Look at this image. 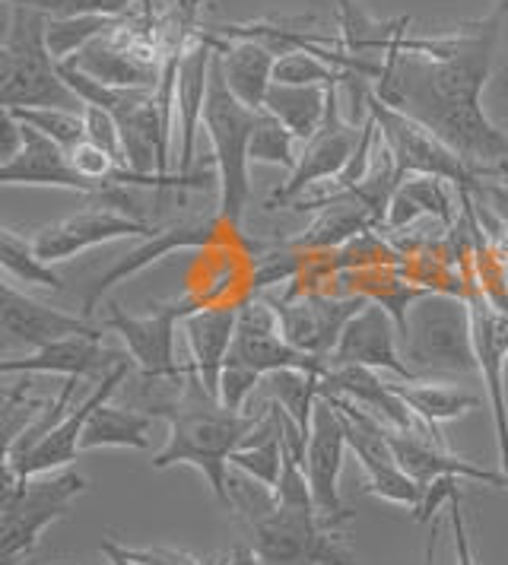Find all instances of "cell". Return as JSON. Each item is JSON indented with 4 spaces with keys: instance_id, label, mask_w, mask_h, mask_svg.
<instances>
[{
    "instance_id": "1",
    "label": "cell",
    "mask_w": 508,
    "mask_h": 565,
    "mask_svg": "<svg viewBox=\"0 0 508 565\" xmlns=\"http://www.w3.org/2000/svg\"><path fill=\"white\" fill-rule=\"evenodd\" d=\"M508 29V0L452 35L410 39L381 54L375 96L442 137L477 179L508 181V134L483 111V89Z\"/></svg>"
},
{
    "instance_id": "2",
    "label": "cell",
    "mask_w": 508,
    "mask_h": 565,
    "mask_svg": "<svg viewBox=\"0 0 508 565\" xmlns=\"http://www.w3.org/2000/svg\"><path fill=\"white\" fill-rule=\"evenodd\" d=\"M267 416V404L257 413H232L223 404L203 397L194 407H181L166 413L169 419V436L162 451L152 458L156 470H169L176 463H188L203 480L210 483L213 495L232 509V495H229V473H232V455L245 445V438L252 436L261 426V419Z\"/></svg>"
},
{
    "instance_id": "3",
    "label": "cell",
    "mask_w": 508,
    "mask_h": 565,
    "mask_svg": "<svg viewBox=\"0 0 508 565\" xmlns=\"http://www.w3.org/2000/svg\"><path fill=\"white\" fill-rule=\"evenodd\" d=\"M49 13L7 3V32L0 49V103L10 108H71L86 105L61 79V67L49 52Z\"/></svg>"
},
{
    "instance_id": "4",
    "label": "cell",
    "mask_w": 508,
    "mask_h": 565,
    "mask_svg": "<svg viewBox=\"0 0 508 565\" xmlns=\"http://www.w3.org/2000/svg\"><path fill=\"white\" fill-rule=\"evenodd\" d=\"M401 350L420 379L477 372L470 299H464L461 292H423L406 309Z\"/></svg>"
},
{
    "instance_id": "5",
    "label": "cell",
    "mask_w": 508,
    "mask_h": 565,
    "mask_svg": "<svg viewBox=\"0 0 508 565\" xmlns=\"http://www.w3.org/2000/svg\"><path fill=\"white\" fill-rule=\"evenodd\" d=\"M254 115L229 93L220 57H213L210 74V99L203 111V134L213 150V175H216V213L229 226H242L245 206L252 201V143Z\"/></svg>"
},
{
    "instance_id": "6",
    "label": "cell",
    "mask_w": 508,
    "mask_h": 565,
    "mask_svg": "<svg viewBox=\"0 0 508 565\" xmlns=\"http://www.w3.org/2000/svg\"><path fill=\"white\" fill-rule=\"evenodd\" d=\"M89 489V480L76 470L64 473H39L20 477L3 467V487H0V563L20 565L42 531L54 521L67 518L76 495Z\"/></svg>"
},
{
    "instance_id": "7",
    "label": "cell",
    "mask_w": 508,
    "mask_h": 565,
    "mask_svg": "<svg viewBox=\"0 0 508 565\" xmlns=\"http://www.w3.org/2000/svg\"><path fill=\"white\" fill-rule=\"evenodd\" d=\"M248 527L261 565H356L347 534L318 509L274 505Z\"/></svg>"
},
{
    "instance_id": "8",
    "label": "cell",
    "mask_w": 508,
    "mask_h": 565,
    "mask_svg": "<svg viewBox=\"0 0 508 565\" xmlns=\"http://www.w3.org/2000/svg\"><path fill=\"white\" fill-rule=\"evenodd\" d=\"M366 111L379 128L381 143L388 147V153L394 156V166L406 175H435L455 184L457 191H477L480 179L470 172V166L442 140L435 137L426 125H420L416 118L404 115L401 108L388 105L375 96V89H369L366 96Z\"/></svg>"
},
{
    "instance_id": "9",
    "label": "cell",
    "mask_w": 508,
    "mask_h": 565,
    "mask_svg": "<svg viewBox=\"0 0 508 565\" xmlns=\"http://www.w3.org/2000/svg\"><path fill=\"white\" fill-rule=\"evenodd\" d=\"M194 311H201V302L194 296L156 306L147 315H130L118 302H112L102 318V328L125 340L127 353L144 372V379H184V369L176 360V331Z\"/></svg>"
},
{
    "instance_id": "10",
    "label": "cell",
    "mask_w": 508,
    "mask_h": 565,
    "mask_svg": "<svg viewBox=\"0 0 508 565\" xmlns=\"http://www.w3.org/2000/svg\"><path fill=\"white\" fill-rule=\"evenodd\" d=\"M226 235H239V230L229 226L216 210H213V213H188V216H181V220L169 223V226H159L156 235L144 238L134 252H127L125 257H118L102 277H96V282H89V289H86V296H83V309H80L83 311V318H89V315L99 311L102 296H105L112 286L125 282L127 277H137L140 270H147L150 264L162 260V257L172 255V252H184V248H213V245H220Z\"/></svg>"
},
{
    "instance_id": "11",
    "label": "cell",
    "mask_w": 508,
    "mask_h": 565,
    "mask_svg": "<svg viewBox=\"0 0 508 565\" xmlns=\"http://www.w3.org/2000/svg\"><path fill=\"white\" fill-rule=\"evenodd\" d=\"M359 137H362V125L356 128V118L343 115L340 86H330L325 125L318 128L315 137H308L299 147V162L289 172V179L283 181L277 191L271 194V206L296 204L299 198H305V191L311 184L340 179L343 169L353 159L356 147H359Z\"/></svg>"
},
{
    "instance_id": "12",
    "label": "cell",
    "mask_w": 508,
    "mask_h": 565,
    "mask_svg": "<svg viewBox=\"0 0 508 565\" xmlns=\"http://www.w3.org/2000/svg\"><path fill=\"white\" fill-rule=\"evenodd\" d=\"M347 451H350V441H347L343 413L337 411L328 397H318L315 416H311L308 451H305V477H308L318 514L337 527L350 521V512L340 502V473H343Z\"/></svg>"
},
{
    "instance_id": "13",
    "label": "cell",
    "mask_w": 508,
    "mask_h": 565,
    "mask_svg": "<svg viewBox=\"0 0 508 565\" xmlns=\"http://www.w3.org/2000/svg\"><path fill=\"white\" fill-rule=\"evenodd\" d=\"M267 299L277 309L283 337L296 350H303L308 356H318V360H330L343 328L369 306V299H362V296L334 299V296H321V292L286 296V299L267 296Z\"/></svg>"
},
{
    "instance_id": "14",
    "label": "cell",
    "mask_w": 508,
    "mask_h": 565,
    "mask_svg": "<svg viewBox=\"0 0 508 565\" xmlns=\"http://www.w3.org/2000/svg\"><path fill=\"white\" fill-rule=\"evenodd\" d=\"M156 230L159 226L140 223L118 210L93 206V210H80L74 216H64V220L42 226L32 235V248L39 252L42 260L61 264V260H71L74 255H83V252H89L96 245H108V242H121V238L144 242V238L156 235Z\"/></svg>"
},
{
    "instance_id": "15",
    "label": "cell",
    "mask_w": 508,
    "mask_h": 565,
    "mask_svg": "<svg viewBox=\"0 0 508 565\" xmlns=\"http://www.w3.org/2000/svg\"><path fill=\"white\" fill-rule=\"evenodd\" d=\"M328 362L330 365H362V369H375V372H391L398 382H420V375L404 360L401 328H398L394 315L375 302H369L343 328Z\"/></svg>"
},
{
    "instance_id": "16",
    "label": "cell",
    "mask_w": 508,
    "mask_h": 565,
    "mask_svg": "<svg viewBox=\"0 0 508 565\" xmlns=\"http://www.w3.org/2000/svg\"><path fill=\"white\" fill-rule=\"evenodd\" d=\"M474 318V350H477V372L486 385V401L493 411L499 467L508 473V401H506V369H508V311H499L486 296L470 299Z\"/></svg>"
},
{
    "instance_id": "17",
    "label": "cell",
    "mask_w": 508,
    "mask_h": 565,
    "mask_svg": "<svg viewBox=\"0 0 508 565\" xmlns=\"http://www.w3.org/2000/svg\"><path fill=\"white\" fill-rule=\"evenodd\" d=\"M216 42L213 35H198L181 57L176 74V137H178V175H191L198 137L203 130V111L210 99V74H213Z\"/></svg>"
},
{
    "instance_id": "18",
    "label": "cell",
    "mask_w": 508,
    "mask_h": 565,
    "mask_svg": "<svg viewBox=\"0 0 508 565\" xmlns=\"http://www.w3.org/2000/svg\"><path fill=\"white\" fill-rule=\"evenodd\" d=\"M0 328L7 343L25 350L49 347L54 340L67 337H102V324H89V318H76L71 311L51 309L45 302L20 292L13 280L0 286Z\"/></svg>"
},
{
    "instance_id": "19",
    "label": "cell",
    "mask_w": 508,
    "mask_h": 565,
    "mask_svg": "<svg viewBox=\"0 0 508 565\" xmlns=\"http://www.w3.org/2000/svg\"><path fill=\"white\" fill-rule=\"evenodd\" d=\"M130 365L134 362H125L115 372H108L105 379H99L96 391L83 404L71 407L61 423H54L49 429V436L42 438L32 451H25L20 461H3V467L13 470V473H20V477H39V473H51L57 467H67L83 451L80 448V438H83V429H86V419L93 416V411L99 404L112 401V394H118L121 382H127V375H130Z\"/></svg>"
},
{
    "instance_id": "20",
    "label": "cell",
    "mask_w": 508,
    "mask_h": 565,
    "mask_svg": "<svg viewBox=\"0 0 508 565\" xmlns=\"http://www.w3.org/2000/svg\"><path fill=\"white\" fill-rule=\"evenodd\" d=\"M125 362H134L130 353L108 350L102 337H67V340H54L49 347H39L20 360L7 356L0 362V372L7 379L20 372V375H64L83 382V379H105Z\"/></svg>"
},
{
    "instance_id": "21",
    "label": "cell",
    "mask_w": 508,
    "mask_h": 565,
    "mask_svg": "<svg viewBox=\"0 0 508 565\" xmlns=\"http://www.w3.org/2000/svg\"><path fill=\"white\" fill-rule=\"evenodd\" d=\"M23 150L10 162H0V181L3 184H25V188H61V191H76L96 198L105 188L83 179L71 162V153L57 147L54 140L42 137L39 130L23 125Z\"/></svg>"
},
{
    "instance_id": "22",
    "label": "cell",
    "mask_w": 508,
    "mask_h": 565,
    "mask_svg": "<svg viewBox=\"0 0 508 565\" xmlns=\"http://www.w3.org/2000/svg\"><path fill=\"white\" fill-rule=\"evenodd\" d=\"M235 328H239V306H207L181 321L194 379L216 404H220V379L232 353Z\"/></svg>"
},
{
    "instance_id": "23",
    "label": "cell",
    "mask_w": 508,
    "mask_h": 565,
    "mask_svg": "<svg viewBox=\"0 0 508 565\" xmlns=\"http://www.w3.org/2000/svg\"><path fill=\"white\" fill-rule=\"evenodd\" d=\"M213 42H216V57H220L229 93L242 105H248L252 111H261L267 103L271 86H274V67H277L279 54L261 39L226 42V39L213 35Z\"/></svg>"
},
{
    "instance_id": "24",
    "label": "cell",
    "mask_w": 508,
    "mask_h": 565,
    "mask_svg": "<svg viewBox=\"0 0 508 565\" xmlns=\"http://www.w3.org/2000/svg\"><path fill=\"white\" fill-rule=\"evenodd\" d=\"M64 64H74L83 74L96 77L105 86H115V89H156L162 79V64H156V57L140 54L134 45H121L115 39V32L86 45L83 52L74 54Z\"/></svg>"
},
{
    "instance_id": "25",
    "label": "cell",
    "mask_w": 508,
    "mask_h": 565,
    "mask_svg": "<svg viewBox=\"0 0 508 565\" xmlns=\"http://www.w3.org/2000/svg\"><path fill=\"white\" fill-rule=\"evenodd\" d=\"M420 216H432L442 226L455 223L452 181L435 179V175H406V179H401L391 204H388L384 230H404L410 223H416Z\"/></svg>"
},
{
    "instance_id": "26",
    "label": "cell",
    "mask_w": 508,
    "mask_h": 565,
    "mask_svg": "<svg viewBox=\"0 0 508 565\" xmlns=\"http://www.w3.org/2000/svg\"><path fill=\"white\" fill-rule=\"evenodd\" d=\"M152 423H156L152 413L134 411V407H112L105 401L86 419L80 448L83 451H96V448H137V451H144V448H150Z\"/></svg>"
},
{
    "instance_id": "27",
    "label": "cell",
    "mask_w": 508,
    "mask_h": 565,
    "mask_svg": "<svg viewBox=\"0 0 508 565\" xmlns=\"http://www.w3.org/2000/svg\"><path fill=\"white\" fill-rule=\"evenodd\" d=\"M328 93L330 86H289V83H274L271 93H267L264 108L293 130L299 137V143H305L308 137H315L318 128L325 125Z\"/></svg>"
},
{
    "instance_id": "28",
    "label": "cell",
    "mask_w": 508,
    "mask_h": 565,
    "mask_svg": "<svg viewBox=\"0 0 508 565\" xmlns=\"http://www.w3.org/2000/svg\"><path fill=\"white\" fill-rule=\"evenodd\" d=\"M394 391L401 394L410 411L416 413L426 426L438 429L442 423H452V419H461L470 411L480 407V397L477 394H467L461 387H452L448 382H398L394 379Z\"/></svg>"
},
{
    "instance_id": "29",
    "label": "cell",
    "mask_w": 508,
    "mask_h": 565,
    "mask_svg": "<svg viewBox=\"0 0 508 565\" xmlns=\"http://www.w3.org/2000/svg\"><path fill=\"white\" fill-rule=\"evenodd\" d=\"M229 463L254 480H261L264 487L277 489L279 473H283V429H279L274 404H267V416L261 419V426L252 436L245 438V445L232 455Z\"/></svg>"
},
{
    "instance_id": "30",
    "label": "cell",
    "mask_w": 508,
    "mask_h": 565,
    "mask_svg": "<svg viewBox=\"0 0 508 565\" xmlns=\"http://www.w3.org/2000/svg\"><path fill=\"white\" fill-rule=\"evenodd\" d=\"M321 379L315 372H303V369H279L264 379L267 387V401L279 404L283 411L296 419V426L303 429V436H311V416H315V404L321 397Z\"/></svg>"
},
{
    "instance_id": "31",
    "label": "cell",
    "mask_w": 508,
    "mask_h": 565,
    "mask_svg": "<svg viewBox=\"0 0 508 565\" xmlns=\"http://www.w3.org/2000/svg\"><path fill=\"white\" fill-rule=\"evenodd\" d=\"M0 264L7 270V280L25 282V286H42L61 292L64 280L51 270L49 260H42L32 248V238H23L17 230H0Z\"/></svg>"
},
{
    "instance_id": "32",
    "label": "cell",
    "mask_w": 508,
    "mask_h": 565,
    "mask_svg": "<svg viewBox=\"0 0 508 565\" xmlns=\"http://www.w3.org/2000/svg\"><path fill=\"white\" fill-rule=\"evenodd\" d=\"M299 137L286 128L279 118H274L267 108H261L254 115V130L252 143H248V156H252V166H279L286 172L296 169L299 162Z\"/></svg>"
},
{
    "instance_id": "33",
    "label": "cell",
    "mask_w": 508,
    "mask_h": 565,
    "mask_svg": "<svg viewBox=\"0 0 508 565\" xmlns=\"http://www.w3.org/2000/svg\"><path fill=\"white\" fill-rule=\"evenodd\" d=\"M118 23V17H49V52L57 64L71 61L86 45L105 39Z\"/></svg>"
},
{
    "instance_id": "34",
    "label": "cell",
    "mask_w": 508,
    "mask_h": 565,
    "mask_svg": "<svg viewBox=\"0 0 508 565\" xmlns=\"http://www.w3.org/2000/svg\"><path fill=\"white\" fill-rule=\"evenodd\" d=\"M350 77H353L350 71L334 67L308 49L279 52L274 67V83H289V86H343Z\"/></svg>"
},
{
    "instance_id": "35",
    "label": "cell",
    "mask_w": 508,
    "mask_h": 565,
    "mask_svg": "<svg viewBox=\"0 0 508 565\" xmlns=\"http://www.w3.org/2000/svg\"><path fill=\"white\" fill-rule=\"evenodd\" d=\"M10 108V105H3ZM23 125L39 130L42 137L54 140L57 147H64L67 153L86 140V121L83 111H71V108H10Z\"/></svg>"
},
{
    "instance_id": "36",
    "label": "cell",
    "mask_w": 508,
    "mask_h": 565,
    "mask_svg": "<svg viewBox=\"0 0 508 565\" xmlns=\"http://www.w3.org/2000/svg\"><path fill=\"white\" fill-rule=\"evenodd\" d=\"M264 385V375L254 372L252 365L245 362L226 360V369H223V379H220V404L232 413H245L248 407V397H252L257 387Z\"/></svg>"
},
{
    "instance_id": "37",
    "label": "cell",
    "mask_w": 508,
    "mask_h": 565,
    "mask_svg": "<svg viewBox=\"0 0 508 565\" xmlns=\"http://www.w3.org/2000/svg\"><path fill=\"white\" fill-rule=\"evenodd\" d=\"M25 3L49 17H121L134 0H3Z\"/></svg>"
},
{
    "instance_id": "38",
    "label": "cell",
    "mask_w": 508,
    "mask_h": 565,
    "mask_svg": "<svg viewBox=\"0 0 508 565\" xmlns=\"http://www.w3.org/2000/svg\"><path fill=\"white\" fill-rule=\"evenodd\" d=\"M83 121H86V140L102 147L105 153L115 156L125 166V143H121V128H118L115 115L105 108H96V105H86Z\"/></svg>"
},
{
    "instance_id": "39",
    "label": "cell",
    "mask_w": 508,
    "mask_h": 565,
    "mask_svg": "<svg viewBox=\"0 0 508 565\" xmlns=\"http://www.w3.org/2000/svg\"><path fill=\"white\" fill-rule=\"evenodd\" d=\"M0 162H10L13 156L23 150L25 137H23V121L10 111V108H3L0 111Z\"/></svg>"
},
{
    "instance_id": "40",
    "label": "cell",
    "mask_w": 508,
    "mask_h": 565,
    "mask_svg": "<svg viewBox=\"0 0 508 565\" xmlns=\"http://www.w3.org/2000/svg\"><path fill=\"white\" fill-rule=\"evenodd\" d=\"M229 565H261V559H257V553H254V550H248V546H239V550L232 553Z\"/></svg>"
},
{
    "instance_id": "41",
    "label": "cell",
    "mask_w": 508,
    "mask_h": 565,
    "mask_svg": "<svg viewBox=\"0 0 508 565\" xmlns=\"http://www.w3.org/2000/svg\"><path fill=\"white\" fill-rule=\"evenodd\" d=\"M150 3H162V7H169V3H184V0H150Z\"/></svg>"
}]
</instances>
